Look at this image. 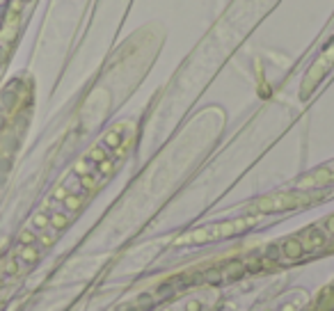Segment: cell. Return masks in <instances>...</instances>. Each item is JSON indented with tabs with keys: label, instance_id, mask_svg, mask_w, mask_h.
<instances>
[{
	"label": "cell",
	"instance_id": "6da1fadb",
	"mask_svg": "<svg viewBox=\"0 0 334 311\" xmlns=\"http://www.w3.org/2000/svg\"><path fill=\"white\" fill-rule=\"evenodd\" d=\"M275 5H277V0H233L227 12L220 16V21L213 25L206 41L199 46L197 55H206L208 50L210 53L220 50V55H229L242 41V37H247L259 25V21Z\"/></svg>",
	"mask_w": 334,
	"mask_h": 311
},
{
	"label": "cell",
	"instance_id": "7a4b0ae2",
	"mask_svg": "<svg viewBox=\"0 0 334 311\" xmlns=\"http://www.w3.org/2000/svg\"><path fill=\"white\" fill-rule=\"evenodd\" d=\"M39 0H0V69L14 53Z\"/></svg>",
	"mask_w": 334,
	"mask_h": 311
},
{
	"label": "cell",
	"instance_id": "3957f363",
	"mask_svg": "<svg viewBox=\"0 0 334 311\" xmlns=\"http://www.w3.org/2000/svg\"><path fill=\"white\" fill-rule=\"evenodd\" d=\"M332 73H334V37L323 46L320 55L307 69L305 78H302V85H300V99L307 101L320 87V82H325Z\"/></svg>",
	"mask_w": 334,
	"mask_h": 311
}]
</instances>
